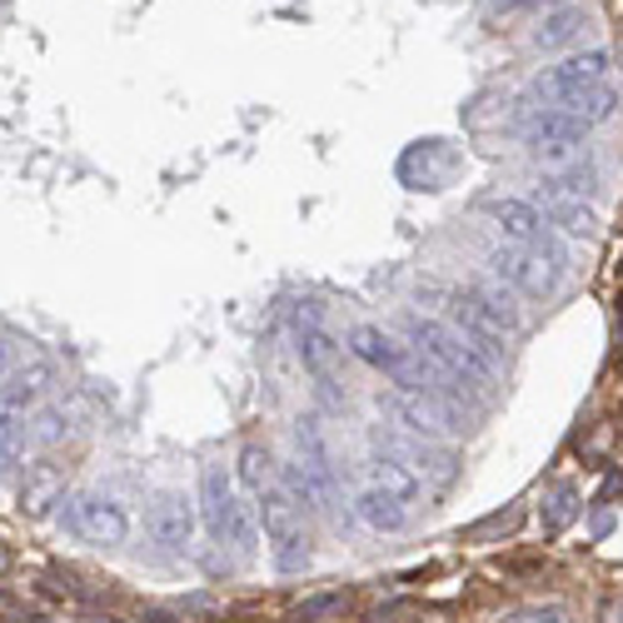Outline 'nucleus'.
<instances>
[{"mask_svg": "<svg viewBox=\"0 0 623 623\" xmlns=\"http://www.w3.org/2000/svg\"><path fill=\"white\" fill-rule=\"evenodd\" d=\"M404 334H409V344H414L420 355H430L449 379H464V385H479V389H489V385L499 379V365H494V359L483 355L479 344L464 340L459 330H449V324L424 320V314H409V320H404Z\"/></svg>", "mask_w": 623, "mask_h": 623, "instance_id": "1", "label": "nucleus"}, {"mask_svg": "<svg viewBox=\"0 0 623 623\" xmlns=\"http://www.w3.org/2000/svg\"><path fill=\"white\" fill-rule=\"evenodd\" d=\"M259 519H265V538L269 554H275V569L280 574H300L310 564V524H304V504L285 489L280 479H265L255 489Z\"/></svg>", "mask_w": 623, "mask_h": 623, "instance_id": "2", "label": "nucleus"}, {"mask_svg": "<svg viewBox=\"0 0 623 623\" xmlns=\"http://www.w3.org/2000/svg\"><path fill=\"white\" fill-rule=\"evenodd\" d=\"M200 509H204V529H210L220 544L240 548V554L255 548V519H249L235 479H230L220 464H204L200 469Z\"/></svg>", "mask_w": 623, "mask_h": 623, "instance_id": "3", "label": "nucleus"}, {"mask_svg": "<svg viewBox=\"0 0 623 623\" xmlns=\"http://www.w3.org/2000/svg\"><path fill=\"white\" fill-rule=\"evenodd\" d=\"M45 379H51V365H31V369H15L0 389V474H11L25 454V414L31 404L41 399Z\"/></svg>", "mask_w": 623, "mask_h": 623, "instance_id": "4", "label": "nucleus"}, {"mask_svg": "<svg viewBox=\"0 0 623 623\" xmlns=\"http://www.w3.org/2000/svg\"><path fill=\"white\" fill-rule=\"evenodd\" d=\"M385 409L394 414V430L424 434V440H449V434H464L469 420L459 414L449 394H434V389H399V394L385 399Z\"/></svg>", "mask_w": 623, "mask_h": 623, "instance_id": "5", "label": "nucleus"}, {"mask_svg": "<svg viewBox=\"0 0 623 623\" xmlns=\"http://www.w3.org/2000/svg\"><path fill=\"white\" fill-rule=\"evenodd\" d=\"M609 80V51H583V55H569V60L548 65L529 80L524 100H544V105H564V100L583 96V90L603 86Z\"/></svg>", "mask_w": 623, "mask_h": 623, "instance_id": "6", "label": "nucleus"}, {"mask_svg": "<svg viewBox=\"0 0 623 623\" xmlns=\"http://www.w3.org/2000/svg\"><path fill=\"white\" fill-rule=\"evenodd\" d=\"M479 215L489 220V225L499 230V235L509 240V245H524V249H544V255L564 259L559 240H554V230H548L544 210H534L529 200H483Z\"/></svg>", "mask_w": 623, "mask_h": 623, "instance_id": "7", "label": "nucleus"}, {"mask_svg": "<svg viewBox=\"0 0 623 623\" xmlns=\"http://www.w3.org/2000/svg\"><path fill=\"white\" fill-rule=\"evenodd\" d=\"M489 269L524 294H554L564 285V259L544 255V249H524V245H499L489 255Z\"/></svg>", "mask_w": 623, "mask_h": 623, "instance_id": "8", "label": "nucleus"}, {"mask_svg": "<svg viewBox=\"0 0 623 623\" xmlns=\"http://www.w3.org/2000/svg\"><path fill=\"white\" fill-rule=\"evenodd\" d=\"M379 454H389V459H399L404 469H414L420 479H434V483H449L454 474H459V464H454V454L444 449L440 440H424V434H409V430H379L375 434Z\"/></svg>", "mask_w": 623, "mask_h": 623, "instance_id": "9", "label": "nucleus"}, {"mask_svg": "<svg viewBox=\"0 0 623 623\" xmlns=\"http://www.w3.org/2000/svg\"><path fill=\"white\" fill-rule=\"evenodd\" d=\"M454 170H459V151L449 141H414L394 165L399 185H409V190H444Z\"/></svg>", "mask_w": 623, "mask_h": 623, "instance_id": "10", "label": "nucleus"}, {"mask_svg": "<svg viewBox=\"0 0 623 623\" xmlns=\"http://www.w3.org/2000/svg\"><path fill=\"white\" fill-rule=\"evenodd\" d=\"M70 529H76L80 538H90V544H125L130 538V514L115 504V499L105 494H86L70 504Z\"/></svg>", "mask_w": 623, "mask_h": 623, "instance_id": "11", "label": "nucleus"}, {"mask_svg": "<svg viewBox=\"0 0 623 623\" xmlns=\"http://www.w3.org/2000/svg\"><path fill=\"white\" fill-rule=\"evenodd\" d=\"M459 304H464V310H469L479 324H489L494 334H519V330H524V314H519L514 294L499 290V285H489V280H474L469 290L459 294Z\"/></svg>", "mask_w": 623, "mask_h": 623, "instance_id": "12", "label": "nucleus"}, {"mask_svg": "<svg viewBox=\"0 0 623 623\" xmlns=\"http://www.w3.org/2000/svg\"><path fill=\"white\" fill-rule=\"evenodd\" d=\"M145 529H151L155 544L185 548V544H190V534H194V509H190V499H185V494H160V499L151 504V514H145Z\"/></svg>", "mask_w": 623, "mask_h": 623, "instance_id": "13", "label": "nucleus"}, {"mask_svg": "<svg viewBox=\"0 0 623 623\" xmlns=\"http://www.w3.org/2000/svg\"><path fill=\"white\" fill-rule=\"evenodd\" d=\"M519 135H524L534 151H554V145H579L583 141V125L574 115H564L559 105H538L534 115L519 120Z\"/></svg>", "mask_w": 623, "mask_h": 623, "instance_id": "14", "label": "nucleus"}, {"mask_svg": "<svg viewBox=\"0 0 623 623\" xmlns=\"http://www.w3.org/2000/svg\"><path fill=\"white\" fill-rule=\"evenodd\" d=\"M355 514H359V524H369L375 534H399V529L409 524V504L394 499L389 489H379V483H365V489H359Z\"/></svg>", "mask_w": 623, "mask_h": 623, "instance_id": "15", "label": "nucleus"}, {"mask_svg": "<svg viewBox=\"0 0 623 623\" xmlns=\"http://www.w3.org/2000/svg\"><path fill=\"white\" fill-rule=\"evenodd\" d=\"M538 204H544V220H548V225H559L564 235H574V240H593V235H599V215H593L583 200H569V194L538 190Z\"/></svg>", "mask_w": 623, "mask_h": 623, "instance_id": "16", "label": "nucleus"}, {"mask_svg": "<svg viewBox=\"0 0 623 623\" xmlns=\"http://www.w3.org/2000/svg\"><path fill=\"white\" fill-rule=\"evenodd\" d=\"M369 483H379V489H389L394 499H404V504H414V499H424V479L414 469H404L399 459H389V454H375V464H369Z\"/></svg>", "mask_w": 623, "mask_h": 623, "instance_id": "17", "label": "nucleus"}, {"mask_svg": "<svg viewBox=\"0 0 623 623\" xmlns=\"http://www.w3.org/2000/svg\"><path fill=\"white\" fill-rule=\"evenodd\" d=\"M564 115H574L579 120L583 130H593V125H603V120L613 115V110H619V90L609 86V80H603V86H593V90H583V96H574V100H564Z\"/></svg>", "mask_w": 623, "mask_h": 623, "instance_id": "18", "label": "nucleus"}, {"mask_svg": "<svg viewBox=\"0 0 623 623\" xmlns=\"http://www.w3.org/2000/svg\"><path fill=\"white\" fill-rule=\"evenodd\" d=\"M300 355H304V365L314 369L320 379H330V369H334V359H340V344L330 340V334L320 330V324H300Z\"/></svg>", "mask_w": 623, "mask_h": 623, "instance_id": "19", "label": "nucleus"}, {"mask_svg": "<svg viewBox=\"0 0 623 623\" xmlns=\"http://www.w3.org/2000/svg\"><path fill=\"white\" fill-rule=\"evenodd\" d=\"M574 514H579V489H574V483H559V489L544 499V534H564V529L574 524Z\"/></svg>", "mask_w": 623, "mask_h": 623, "instance_id": "20", "label": "nucleus"}, {"mask_svg": "<svg viewBox=\"0 0 623 623\" xmlns=\"http://www.w3.org/2000/svg\"><path fill=\"white\" fill-rule=\"evenodd\" d=\"M349 609V593L344 589H330V593H310V599L294 603V623H320V619H334V613Z\"/></svg>", "mask_w": 623, "mask_h": 623, "instance_id": "21", "label": "nucleus"}, {"mask_svg": "<svg viewBox=\"0 0 623 623\" xmlns=\"http://www.w3.org/2000/svg\"><path fill=\"white\" fill-rule=\"evenodd\" d=\"M519 524H524V509H504V514H489V519H479V524H469L464 529V538H469V544H483V538L514 534Z\"/></svg>", "mask_w": 623, "mask_h": 623, "instance_id": "22", "label": "nucleus"}, {"mask_svg": "<svg viewBox=\"0 0 623 623\" xmlns=\"http://www.w3.org/2000/svg\"><path fill=\"white\" fill-rule=\"evenodd\" d=\"M499 623H569V609L564 603H529V609L504 613Z\"/></svg>", "mask_w": 623, "mask_h": 623, "instance_id": "23", "label": "nucleus"}, {"mask_svg": "<svg viewBox=\"0 0 623 623\" xmlns=\"http://www.w3.org/2000/svg\"><path fill=\"white\" fill-rule=\"evenodd\" d=\"M51 499H65V489H60V479H55V474H41V479L25 489V504H31V514H45V509H51Z\"/></svg>", "mask_w": 623, "mask_h": 623, "instance_id": "24", "label": "nucleus"}, {"mask_svg": "<svg viewBox=\"0 0 623 623\" xmlns=\"http://www.w3.org/2000/svg\"><path fill=\"white\" fill-rule=\"evenodd\" d=\"M65 430H70V424H65L60 409H41V414H35L31 440H35V444H60V440H65Z\"/></svg>", "mask_w": 623, "mask_h": 623, "instance_id": "25", "label": "nucleus"}, {"mask_svg": "<svg viewBox=\"0 0 623 623\" xmlns=\"http://www.w3.org/2000/svg\"><path fill=\"white\" fill-rule=\"evenodd\" d=\"M579 21H583L579 11L554 15V21H548V31H538V45H559V41H569V35H579Z\"/></svg>", "mask_w": 623, "mask_h": 623, "instance_id": "26", "label": "nucleus"}, {"mask_svg": "<svg viewBox=\"0 0 623 623\" xmlns=\"http://www.w3.org/2000/svg\"><path fill=\"white\" fill-rule=\"evenodd\" d=\"M524 5H534V0H489V11H524Z\"/></svg>", "mask_w": 623, "mask_h": 623, "instance_id": "27", "label": "nucleus"}, {"mask_svg": "<svg viewBox=\"0 0 623 623\" xmlns=\"http://www.w3.org/2000/svg\"><path fill=\"white\" fill-rule=\"evenodd\" d=\"M623 619V603H613V609H609V623H619Z\"/></svg>", "mask_w": 623, "mask_h": 623, "instance_id": "28", "label": "nucleus"}, {"mask_svg": "<svg viewBox=\"0 0 623 623\" xmlns=\"http://www.w3.org/2000/svg\"><path fill=\"white\" fill-rule=\"evenodd\" d=\"M5 379H11V375H5V359H0V389H5Z\"/></svg>", "mask_w": 623, "mask_h": 623, "instance_id": "29", "label": "nucleus"}, {"mask_svg": "<svg viewBox=\"0 0 623 623\" xmlns=\"http://www.w3.org/2000/svg\"><path fill=\"white\" fill-rule=\"evenodd\" d=\"M76 623H110V619H76Z\"/></svg>", "mask_w": 623, "mask_h": 623, "instance_id": "30", "label": "nucleus"}, {"mask_svg": "<svg viewBox=\"0 0 623 623\" xmlns=\"http://www.w3.org/2000/svg\"><path fill=\"white\" fill-rule=\"evenodd\" d=\"M5 564H11V559H5V554H0V569H5Z\"/></svg>", "mask_w": 623, "mask_h": 623, "instance_id": "31", "label": "nucleus"}]
</instances>
